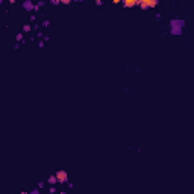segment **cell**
Listing matches in <instances>:
<instances>
[{"mask_svg": "<svg viewBox=\"0 0 194 194\" xmlns=\"http://www.w3.org/2000/svg\"><path fill=\"white\" fill-rule=\"evenodd\" d=\"M185 26V20L184 18H171L170 23H168V31L170 34L175 36L182 35V29Z\"/></svg>", "mask_w": 194, "mask_h": 194, "instance_id": "1", "label": "cell"}, {"mask_svg": "<svg viewBox=\"0 0 194 194\" xmlns=\"http://www.w3.org/2000/svg\"><path fill=\"white\" fill-rule=\"evenodd\" d=\"M159 2L158 0H138V6L142 9H152L155 6H158Z\"/></svg>", "mask_w": 194, "mask_h": 194, "instance_id": "2", "label": "cell"}, {"mask_svg": "<svg viewBox=\"0 0 194 194\" xmlns=\"http://www.w3.org/2000/svg\"><path fill=\"white\" fill-rule=\"evenodd\" d=\"M55 175L58 177V182H59V184H67V182H68V173H67L65 170H58Z\"/></svg>", "mask_w": 194, "mask_h": 194, "instance_id": "3", "label": "cell"}, {"mask_svg": "<svg viewBox=\"0 0 194 194\" xmlns=\"http://www.w3.org/2000/svg\"><path fill=\"white\" fill-rule=\"evenodd\" d=\"M23 8H24L26 11H35V5H34L31 0H26V2H23Z\"/></svg>", "mask_w": 194, "mask_h": 194, "instance_id": "4", "label": "cell"}, {"mask_svg": "<svg viewBox=\"0 0 194 194\" xmlns=\"http://www.w3.org/2000/svg\"><path fill=\"white\" fill-rule=\"evenodd\" d=\"M122 6H124V8H132V6H138V0H127V2H122Z\"/></svg>", "mask_w": 194, "mask_h": 194, "instance_id": "5", "label": "cell"}, {"mask_svg": "<svg viewBox=\"0 0 194 194\" xmlns=\"http://www.w3.org/2000/svg\"><path fill=\"white\" fill-rule=\"evenodd\" d=\"M49 184H50L52 187H55L56 184H59V182H58V177H56V175H52V176H49Z\"/></svg>", "mask_w": 194, "mask_h": 194, "instance_id": "6", "label": "cell"}, {"mask_svg": "<svg viewBox=\"0 0 194 194\" xmlns=\"http://www.w3.org/2000/svg\"><path fill=\"white\" fill-rule=\"evenodd\" d=\"M31 31H32V26H31V24H23V32L27 34V32H31Z\"/></svg>", "mask_w": 194, "mask_h": 194, "instance_id": "7", "label": "cell"}, {"mask_svg": "<svg viewBox=\"0 0 194 194\" xmlns=\"http://www.w3.org/2000/svg\"><path fill=\"white\" fill-rule=\"evenodd\" d=\"M15 39H17L18 43H23V32L17 34V35H15Z\"/></svg>", "mask_w": 194, "mask_h": 194, "instance_id": "8", "label": "cell"}, {"mask_svg": "<svg viewBox=\"0 0 194 194\" xmlns=\"http://www.w3.org/2000/svg\"><path fill=\"white\" fill-rule=\"evenodd\" d=\"M43 26H44V27H49V26H50V20H44V21H43Z\"/></svg>", "mask_w": 194, "mask_h": 194, "instance_id": "9", "label": "cell"}, {"mask_svg": "<svg viewBox=\"0 0 194 194\" xmlns=\"http://www.w3.org/2000/svg\"><path fill=\"white\" fill-rule=\"evenodd\" d=\"M29 194H39V188H35V190H32Z\"/></svg>", "mask_w": 194, "mask_h": 194, "instance_id": "10", "label": "cell"}, {"mask_svg": "<svg viewBox=\"0 0 194 194\" xmlns=\"http://www.w3.org/2000/svg\"><path fill=\"white\" fill-rule=\"evenodd\" d=\"M49 193H50V194H55V193H56V188H55V187H50V190H49Z\"/></svg>", "mask_w": 194, "mask_h": 194, "instance_id": "11", "label": "cell"}, {"mask_svg": "<svg viewBox=\"0 0 194 194\" xmlns=\"http://www.w3.org/2000/svg\"><path fill=\"white\" fill-rule=\"evenodd\" d=\"M44 185H46L44 182H38V188H39V190H41V188H44Z\"/></svg>", "mask_w": 194, "mask_h": 194, "instance_id": "12", "label": "cell"}, {"mask_svg": "<svg viewBox=\"0 0 194 194\" xmlns=\"http://www.w3.org/2000/svg\"><path fill=\"white\" fill-rule=\"evenodd\" d=\"M62 5H70V0H61Z\"/></svg>", "mask_w": 194, "mask_h": 194, "instance_id": "13", "label": "cell"}, {"mask_svg": "<svg viewBox=\"0 0 194 194\" xmlns=\"http://www.w3.org/2000/svg\"><path fill=\"white\" fill-rule=\"evenodd\" d=\"M50 3H52V5H59V3H61V2H59V0H52V2H50Z\"/></svg>", "mask_w": 194, "mask_h": 194, "instance_id": "14", "label": "cell"}, {"mask_svg": "<svg viewBox=\"0 0 194 194\" xmlns=\"http://www.w3.org/2000/svg\"><path fill=\"white\" fill-rule=\"evenodd\" d=\"M96 5H97V6H102V5H103V2H102V0H97V2H96Z\"/></svg>", "mask_w": 194, "mask_h": 194, "instance_id": "15", "label": "cell"}, {"mask_svg": "<svg viewBox=\"0 0 194 194\" xmlns=\"http://www.w3.org/2000/svg\"><path fill=\"white\" fill-rule=\"evenodd\" d=\"M35 20H36V17H35V15H34V14H32V15H31V21H32V23H34V21H35Z\"/></svg>", "mask_w": 194, "mask_h": 194, "instance_id": "16", "label": "cell"}, {"mask_svg": "<svg viewBox=\"0 0 194 194\" xmlns=\"http://www.w3.org/2000/svg\"><path fill=\"white\" fill-rule=\"evenodd\" d=\"M155 18H156V20L159 21V20H161V14H156V15H155Z\"/></svg>", "mask_w": 194, "mask_h": 194, "instance_id": "17", "label": "cell"}, {"mask_svg": "<svg viewBox=\"0 0 194 194\" xmlns=\"http://www.w3.org/2000/svg\"><path fill=\"white\" fill-rule=\"evenodd\" d=\"M20 194H29V193H26V191H21V193H20Z\"/></svg>", "mask_w": 194, "mask_h": 194, "instance_id": "18", "label": "cell"}, {"mask_svg": "<svg viewBox=\"0 0 194 194\" xmlns=\"http://www.w3.org/2000/svg\"><path fill=\"white\" fill-rule=\"evenodd\" d=\"M59 194H67V193H65V191H61V193H59Z\"/></svg>", "mask_w": 194, "mask_h": 194, "instance_id": "19", "label": "cell"}]
</instances>
